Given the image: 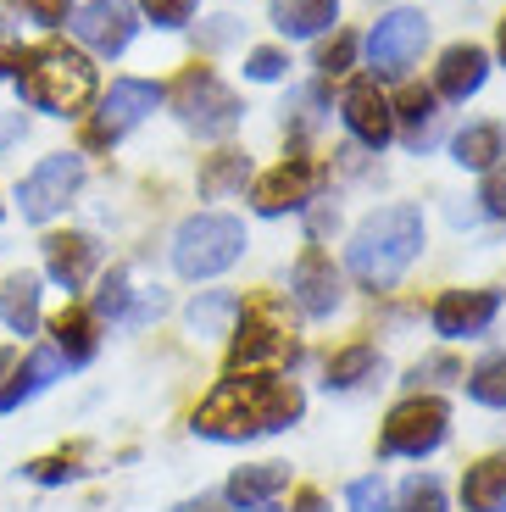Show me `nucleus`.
I'll use <instances>...</instances> for the list:
<instances>
[{
  "label": "nucleus",
  "mask_w": 506,
  "mask_h": 512,
  "mask_svg": "<svg viewBox=\"0 0 506 512\" xmlns=\"http://www.w3.org/2000/svg\"><path fill=\"white\" fill-rule=\"evenodd\" d=\"M95 62H89L84 51H73V45H34V51H23V67H17V95H23V106H34V112L45 117H78L89 101H95Z\"/></svg>",
  "instance_id": "nucleus-3"
},
{
  "label": "nucleus",
  "mask_w": 506,
  "mask_h": 512,
  "mask_svg": "<svg viewBox=\"0 0 506 512\" xmlns=\"http://www.w3.org/2000/svg\"><path fill=\"white\" fill-rule=\"evenodd\" d=\"M167 101H173L178 123L195 128L201 140H223V134H234V128H240V117H245L240 95L228 90L212 67H184V73H178V84L167 90Z\"/></svg>",
  "instance_id": "nucleus-5"
},
{
  "label": "nucleus",
  "mask_w": 506,
  "mask_h": 512,
  "mask_svg": "<svg viewBox=\"0 0 506 512\" xmlns=\"http://www.w3.org/2000/svg\"><path fill=\"white\" fill-rule=\"evenodd\" d=\"M445 435H451V407L440 396H412L384 418L379 451L384 457H429L445 446Z\"/></svg>",
  "instance_id": "nucleus-7"
},
{
  "label": "nucleus",
  "mask_w": 506,
  "mask_h": 512,
  "mask_svg": "<svg viewBox=\"0 0 506 512\" xmlns=\"http://www.w3.org/2000/svg\"><path fill=\"white\" fill-rule=\"evenodd\" d=\"M12 362H17V351H12V346H0V384H6V373H12Z\"/></svg>",
  "instance_id": "nucleus-45"
},
{
  "label": "nucleus",
  "mask_w": 506,
  "mask_h": 512,
  "mask_svg": "<svg viewBox=\"0 0 506 512\" xmlns=\"http://www.w3.org/2000/svg\"><path fill=\"white\" fill-rule=\"evenodd\" d=\"M356 62V34H334L329 45H323V51H317V67H323V73H345V67Z\"/></svg>",
  "instance_id": "nucleus-35"
},
{
  "label": "nucleus",
  "mask_w": 506,
  "mask_h": 512,
  "mask_svg": "<svg viewBox=\"0 0 506 512\" xmlns=\"http://www.w3.org/2000/svg\"><path fill=\"white\" fill-rule=\"evenodd\" d=\"M140 12L151 17L156 28H184L195 17V0H140Z\"/></svg>",
  "instance_id": "nucleus-33"
},
{
  "label": "nucleus",
  "mask_w": 506,
  "mask_h": 512,
  "mask_svg": "<svg viewBox=\"0 0 506 512\" xmlns=\"http://www.w3.org/2000/svg\"><path fill=\"white\" fill-rule=\"evenodd\" d=\"M479 201H484V212H490V218H506V167H490V173H484Z\"/></svg>",
  "instance_id": "nucleus-38"
},
{
  "label": "nucleus",
  "mask_w": 506,
  "mask_h": 512,
  "mask_svg": "<svg viewBox=\"0 0 506 512\" xmlns=\"http://www.w3.org/2000/svg\"><path fill=\"white\" fill-rule=\"evenodd\" d=\"M284 51H273V45H262V51H251L245 56V73L256 78V84H273V78H284Z\"/></svg>",
  "instance_id": "nucleus-37"
},
{
  "label": "nucleus",
  "mask_w": 506,
  "mask_h": 512,
  "mask_svg": "<svg viewBox=\"0 0 506 512\" xmlns=\"http://www.w3.org/2000/svg\"><path fill=\"white\" fill-rule=\"evenodd\" d=\"M28 12V23L39 28H67V17H73V0H17Z\"/></svg>",
  "instance_id": "nucleus-34"
},
{
  "label": "nucleus",
  "mask_w": 506,
  "mask_h": 512,
  "mask_svg": "<svg viewBox=\"0 0 506 512\" xmlns=\"http://www.w3.org/2000/svg\"><path fill=\"white\" fill-rule=\"evenodd\" d=\"M51 346H56V357L67 362V373L89 368V362L101 357V318L89 307H62L51 318Z\"/></svg>",
  "instance_id": "nucleus-18"
},
{
  "label": "nucleus",
  "mask_w": 506,
  "mask_h": 512,
  "mask_svg": "<svg viewBox=\"0 0 506 512\" xmlns=\"http://www.w3.org/2000/svg\"><path fill=\"white\" fill-rule=\"evenodd\" d=\"M306 412V396L295 379L279 373H245V379H223L212 396L195 407L190 429L201 440H256L279 435Z\"/></svg>",
  "instance_id": "nucleus-1"
},
{
  "label": "nucleus",
  "mask_w": 506,
  "mask_h": 512,
  "mask_svg": "<svg viewBox=\"0 0 506 512\" xmlns=\"http://www.w3.org/2000/svg\"><path fill=\"white\" fill-rule=\"evenodd\" d=\"M67 28H73V39L89 45L95 56H123L128 45H134V34H140V12H134L128 0H89V6H78V12L67 17Z\"/></svg>",
  "instance_id": "nucleus-10"
},
{
  "label": "nucleus",
  "mask_w": 506,
  "mask_h": 512,
  "mask_svg": "<svg viewBox=\"0 0 506 512\" xmlns=\"http://www.w3.org/2000/svg\"><path fill=\"white\" fill-rule=\"evenodd\" d=\"M495 312H501V290H445L434 301L429 323L445 340H473V334H484L495 323Z\"/></svg>",
  "instance_id": "nucleus-14"
},
{
  "label": "nucleus",
  "mask_w": 506,
  "mask_h": 512,
  "mask_svg": "<svg viewBox=\"0 0 506 512\" xmlns=\"http://www.w3.org/2000/svg\"><path fill=\"white\" fill-rule=\"evenodd\" d=\"M495 51H501V62H506V17H501V34H495Z\"/></svg>",
  "instance_id": "nucleus-46"
},
{
  "label": "nucleus",
  "mask_w": 506,
  "mask_h": 512,
  "mask_svg": "<svg viewBox=\"0 0 506 512\" xmlns=\"http://www.w3.org/2000/svg\"><path fill=\"white\" fill-rule=\"evenodd\" d=\"M312 190H317V162L312 156H290V162H279L273 173L256 179L251 201L262 218H279V212H301L312 201Z\"/></svg>",
  "instance_id": "nucleus-12"
},
{
  "label": "nucleus",
  "mask_w": 506,
  "mask_h": 512,
  "mask_svg": "<svg viewBox=\"0 0 506 512\" xmlns=\"http://www.w3.org/2000/svg\"><path fill=\"white\" fill-rule=\"evenodd\" d=\"M484 78H490V56L484 45H451L440 56V73H434V95L445 101H468V95L484 90Z\"/></svg>",
  "instance_id": "nucleus-19"
},
{
  "label": "nucleus",
  "mask_w": 506,
  "mask_h": 512,
  "mask_svg": "<svg viewBox=\"0 0 506 512\" xmlns=\"http://www.w3.org/2000/svg\"><path fill=\"white\" fill-rule=\"evenodd\" d=\"M284 485H290V468H284V462H256V468H240V474L228 479L223 501H228V507L256 512V507H267V501L279 496Z\"/></svg>",
  "instance_id": "nucleus-21"
},
{
  "label": "nucleus",
  "mask_w": 506,
  "mask_h": 512,
  "mask_svg": "<svg viewBox=\"0 0 506 512\" xmlns=\"http://www.w3.org/2000/svg\"><path fill=\"white\" fill-rule=\"evenodd\" d=\"M23 479H34V485L56 490V485H73V479H84V468H78V451H56V457L23 462Z\"/></svg>",
  "instance_id": "nucleus-31"
},
{
  "label": "nucleus",
  "mask_w": 506,
  "mask_h": 512,
  "mask_svg": "<svg viewBox=\"0 0 506 512\" xmlns=\"http://www.w3.org/2000/svg\"><path fill=\"white\" fill-rule=\"evenodd\" d=\"M340 23V0H273V28L290 39H317Z\"/></svg>",
  "instance_id": "nucleus-22"
},
{
  "label": "nucleus",
  "mask_w": 506,
  "mask_h": 512,
  "mask_svg": "<svg viewBox=\"0 0 506 512\" xmlns=\"http://www.w3.org/2000/svg\"><path fill=\"white\" fill-rule=\"evenodd\" d=\"M379 368H384V362H379V351H373V346H345L340 357L329 362V379H323V384H329V390H356L367 373H379Z\"/></svg>",
  "instance_id": "nucleus-27"
},
{
  "label": "nucleus",
  "mask_w": 506,
  "mask_h": 512,
  "mask_svg": "<svg viewBox=\"0 0 506 512\" xmlns=\"http://www.w3.org/2000/svg\"><path fill=\"white\" fill-rule=\"evenodd\" d=\"M128 307H134V290H128V268H112L101 273V290H95V301H89V312L101 323H123Z\"/></svg>",
  "instance_id": "nucleus-28"
},
{
  "label": "nucleus",
  "mask_w": 506,
  "mask_h": 512,
  "mask_svg": "<svg viewBox=\"0 0 506 512\" xmlns=\"http://www.w3.org/2000/svg\"><path fill=\"white\" fill-rule=\"evenodd\" d=\"M451 156L462 167H473V173H490V167H501V156H506V128L501 123H468L451 140Z\"/></svg>",
  "instance_id": "nucleus-24"
},
{
  "label": "nucleus",
  "mask_w": 506,
  "mask_h": 512,
  "mask_svg": "<svg viewBox=\"0 0 506 512\" xmlns=\"http://www.w3.org/2000/svg\"><path fill=\"white\" fill-rule=\"evenodd\" d=\"M184 318H190V334H201V340H223V334H234L240 295H234V290H201Z\"/></svg>",
  "instance_id": "nucleus-25"
},
{
  "label": "nucleus",
  "mask_w": 506,
  "mask_h": 512,
  "mask_svg": "<svg viewBox=\"0 0 506 512\" xmlns=\"http://www.w3.org/2000/svg\"><path fill=\"white\" fill-rule=\"evenodd\" d=\"M406 123V145L412 151H423V145L434 140V128H440V95L423 90V84H412V90L401 95V112H395Z\"/></svg>",
  "instance_id": "nucleus-26"
},
{
  "label": "nucleus",
  "mask_w": 506,
  "mask_h": 512,
  "mask_svg": "<svg viewBox=\"0 0 506 512\" xmlns=\"http://www.w3.org/2000/svg\"><path fill=\"white\" fill-rule=\"evenodd\" d=\"M245 256V223L228 212H195L173 234V268L184 279H217Z\"/></svg>",
  "instance_id": "nucleus-4"
},
{
  "label": "nucleus",
  "mask_w": 506,
  "mask_h": 512,
  "mask_svg": "<svg viewBox=\"0 0 506 512\" xmlns=\"http://www.w3.org/2000/svg\"><path fill=\"white\" fill-rule=\"evenodd\" d=\"M340 117L367 151H384V145L395 140V106L384 101L379 78H356L351 90H345V101H340Z\"/></svg>",
  "instance_id": "nucleus-11"
},
{
  "label": "nucleus",
  "mask_w": 506,
  "mask_h": 512,
  "mask_svg": "<svg viewBox=\"0 0 506 512\" xmlns=\"http://www.w3.org/2000/svg\"><path fill=\"white\" fill-rule=\"evenodd\" d=\"M162 84H151V78H112V90L95 101V112H89L84 123V151H106V145H117L128 134V128H140L145 117L162 106Z\"/></svg>",
  "instance_id": "nucleus-6"
},
{
  "label": "nucleus",
  "mask_w": 506,
  "mask_h": 512,
  "mask_svg": "<svg viewBox=\"0 0 506 512\" xmlns=\"http://www.w3.org/2000/svg\"><path fill=\"white\" fill-rule=\"evenodd\" d=\"M173 512H228V507L212 501V496H201V501H184V507H173Z\"/></svg>",
  "instance_id": "nucleus-44"
},
{
  "label": "nucleus",
  "mask_w": 506,
  "mask_h": 512,
  "mask_svg": "<svg viewBox=\"0 0 506 512\" xmlns=\"http://www.w3.org/2000/svg\"><path fill=\"white\" fill-rule=\"evenodd\" d=\"M462 507L468 512H506V451L473 462L462 474Z\"/></svg>",
  "instance_id": "nucleus-23"
},
{
  "label": "nucleus",
  "mask_w": 506,
  "mask_h": 512,
  "mask_svg": "<svg viewBox=\"0 0 506 512\" xmlns=\"http://www.w3.org/2000/svg\"><path fill=\"white\" fill-rule=\"evenodd\" d=\"M234 34H240V17H212V28L201 34V45H206V51H217V45H228Z\"/></svg>",
  "instance_id": "nucleus-41"
},
{
  "label": "nucleus",
  "mask_w": 506,
  "mask_h": 512,
  "mask_svg": "<svg viewBox=\"0 0 506 512\" xmlns=\"http://www.w3.org/2000/svg\"><path fill=\"white\" fill-rule=\"evenodd\" d=\"M290 295H295V307H301L306 318H329V312L340 307V273H334V262L317 251V245H306L301 262H295Z\"/></svg>",
  "instance_id": "nucleus-17"
},
{
  "label": "nucleus",
  "mask_w": 506,
  "mask_h": 512,
  "mask_svg": "<svg viewBox=\"0 0 506 512\" xmlns=\"http://www.w3.org/2000/svg\"><path fill=\"white\" fill-rule=\"evenodd\" d=\"M95 262H101L95 234H45V279H51L56 290L78 295L95 279Z\"/></svg>",
  "instance_id": "nucleus-16"
},
{
  "label": "nucleus",
  "mask_w": 506,
  "mask_h": 512,
  "mask_svg": "<svg viewBox=\"0 0 506 512\" xmlns=\"http://www.w3.org/2000/svg\"><path fill=\"white\" fill-rule=\"evenodd\" d=\"M423 206H384L345 245V268L356 273V284L367 290H390L412 262L423 256Z\"/></svg>",
  "instance_id": "nucleus-2"
},
{
  "label": "nucleus",
  "mask_w": 506,
  "mask_h": 512,
  "mask_svg": "<svg viewBox=\"0 0 506 512\" xmlns=\"http://www.w3.org/2000/svg\"><path fill=\"white\" fill-rule=\"evenodd\" d=\"M429 45V17L401 6V12H384L367 34V62H373V78H401L406 67L423 56Z\"/></svg>",
  "instance_id": "nucleus-9"
},
{
  "label": "nucleus",
  "mask_w": 506,
  "mask_h": 512,
  "mask_svg": "<svg viewBox=\"0 0 506 512\" xmlns=\"http://www.w3.org/2000/svg\"><path fill=\"white\" fill-rule=\"evenodd\" d=\"M279 351H290V329L279 323V312L273 307H245V323L234 329V351H228V373H245L256 368V362L279 357Z\"/></svg>",
  "instance_id": "nucleus-15"
},
{
  "label": "nucleus",
  "mask_w": 506,
  "mask_h": 512,
  "mask_svg": "<svg viewBox=\"0 0 506 512\" xmlns=\"http://www.w3.org/2000/svg\"><path fill=\"white\" fill-rule=\"evenodd\" d=\"M162 307H167V295L162 290H145L134 307H128V318H123V329H145L151 318H162Z\"/></svg>",
  "instance_id": "nucleus-39"
},
{
  "label": "nucleus",
  "mask_w": 506,
  "mask_h": 512,
  "mask_svg": "<svg viewBox=\"0 0 506 512\" xmlns=\"http://www.w3.org/2000/svg\"><path fill=\"white\" fill-rule=\"evenodd\" d=\"M423 373H429V384L462 379V368H456V362H445V357H429V362H418V368H412V379H423Z\"/></svg>",
  "instance_id": "nucleus-42"
},
{
  "label": "nucleus",
  "mask_w": 506,
  "mask_h": 512,
  "mask_svg": "<svg viewBox=\"0 0 506 512\" xmlns=\"http://www.w3.org/2000/svg\"><path fill=\"white\" fill-rule=\"evenodd\" d=\"M17 67H23V45L12 28H0V78H17Z\"/></svg>",
  "instance_id": "nucleus-40"
},
{
  "label": "nucleus",
  "mask_w": 506,
  "mask_h": 512,
  "mask_svg": "<svg viewBox=\"0 0 506 512\" xmlns=\"http://www.w3.org/2000/svg\"><path fill=\"white\" fill-rule=\"evenodd\" d=\"M345 496H351V512H390V490L379 479H356Z\"/></svg>",
  "instance_id": "nucleus-36"
},
{
  "label": "nucleus",
  "mask_w": 506,
  "mask_h": 512,
  "mask_svg": "<svg viewBox=\"0 0 506 512\" xmlns=\"http://www.w3.org/2000/svg\"><path fill=\"white\" fill-rule=\"evenodd\" d=\"M39 273H12V279L0 284V323H6V334H17V340H28V334L39 329Z\"/></svg>",
  "instance_id": "nucleus-20"
},
{
  "label": "nucleus",
  "mask_w": 506,
  "mask_h": 512,
  "mask_svg": "<svg viewBox=\"0 0 506 512\" xmlns=\"http://www.w3.org/2000/svg\"><path fill=\"white\" fill-rule=\"evenodd\" d=\"M78 184H84V151H51L17 184V212H23V223H51L56 212H67Z\"/></svg>",
  "instance_id": "nucleus-8"
},
{
  "label": "nucleus",
  "mask_w": 506,
  "mask_h": 512,
  "mask_svg": "<svg viewBox=\"0 0 506 512\" xmlns=\"http://www.w3.org/2000/svg\"><path fill=\"white\" fill-rule=\"evenodd\" d=\"M56 379H67V362L56 357L51 340L28 346V357H17L12 373H6V384H0V412H23L28 401H39Z\"/></svg>",
  "instance_id": "nucleus-13"
},
{
  "label": "nucleus",
  "mask_w": 506,
  "mask_h": 512,
  "mask_svg": "<svg viewBox=\"0 0 506 512\" xmlns=\"http://www.w3.org/2000/svg\"><path fill=\"white\" fill-rule=\"evenodd\" d=\"M401 512H445V485L434 474H412L401 485Z\"/></svg>",
  "instance_id": "nucleus-32"
},
{
  "label": "nucleus",
  "mask_w": 506,
  "mask_h": 512,
  "mask_svg": "<svg viewBox=\"0 0 506 512\" xmlns=\"http://www.w3.org/2000/svg\"><path fill=\"white\" fill-rule=\"evenodd\" d=\"M245 173H251L245 151H217L212 162L201 167V195H228V190H240Z\"/></svg>",
  "instance_id": "nucleus-30"
},
{
  "label": "nucleus",
  "mask_w": 506,
  "mask_h": 512,
  "mask_svg": "<svg viewBox=\"0 0 506 512\" xmlns=\"http://www.w3.org/2000/svg\"><path fill=\"white\" fill-rule=\"evenodd\" d=\"M468 379V396L479 401V407H506V351H495V357H484L473 373H462Z\"/></svg>",
  "instance_id": "nucleus-29"
},
{
  "label": "nucleus",
  "mask_w": 506,
  "mask_h": 512,
  "mask_svg": "<svg viewBox=\"0 0 506 512\" xmlns=\"http://www.w3.org/2000/svg\"><path fill=\"white\" fill-rule=\"evenodd\" d=\"M0 218H6V206H0Z\"/></svg>",
  "instance_id": "nucleus-47"
},
{
  "label": "nucleus",
  "mask_w": 506,
  "mask_h": 512,
  "mask_svg": "<svg viewBox=\"0 0 506 512\" xmlns=\"http://www.w3.org/2000/svg\"><path fill=\"white\" fill-rule=\"evenodd\" d=\"M23 134H28V117L23 112H0V151H12Z\"/></svg>",
  "instance_id": "nucleus-43"
}]
</instances>
